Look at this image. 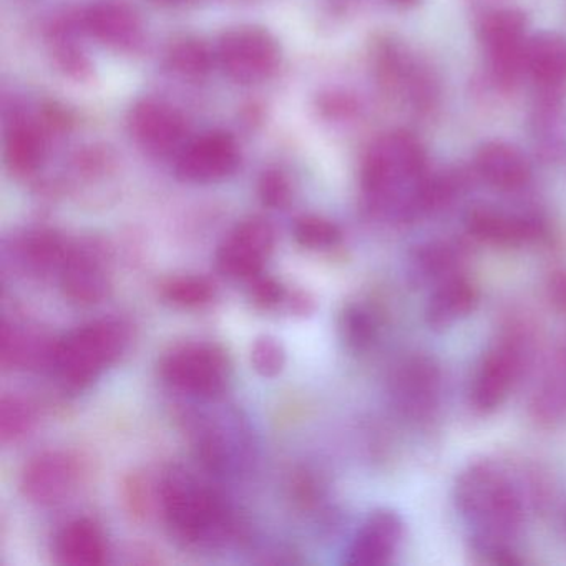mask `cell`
<instances>
[{"instance_id": "obj_1", "label": "cell", "mask_w": 566, "mask_h": 566, "mask_svg": "<svg viewBox=\"0 0 566 566\" xmlns=\"http://www.w3.org/2000/svg\"><path fill=\"white\" fill-rule=\"evenodd\" d=\"M453 503L480 563L522 565L515 545L525 526V500L502 467L490 460L467 465L457 476Z\"/></svg>"}, {"instance_id": "obj_2", "label": "cell", "mask_w": 566, "mask_h": 566, "mask_svg": "<svg viewBox=\"0 0 566 566\" xmlns=\"http://www.w3.org/2000/svg\"><path fill=\"white\" fill-rule=\"evenodd\" d=\"M160 503L174 535L187 545L213 548L233 538V510L217 489L174 467L160 483Z\"/></svg>"}, {"instance_id": "obj_3", "label": "cell", "mask_w": 566, "mask_h": 566, "mask_svg": "<svg viewBox=\"0 0 566 566\" xmlns=\"http://www.w3.org/2000/svg\"><path fill=\"white\" fill-rule=\"evenodd\" d=\"M426 177V151L416 137L407 132L382 135L370 145L360 168L367 210L397 220L413 188Z\"/></svg>"}, {"instance_id": "obj_4", "label": "cell", "mask_w": 566, "mask_h": 566, "mask_svg": "<svg viewBox=\"0 0 566 566\" xmlns=\"http://www.w3.org/2000/svg\"><path fill=\"white\" fill-rule=\"evenodd\" d=\"M127 344L128 329L120 321H95L54 344L51 366L65 386L82 389L111 367Z\"/></svg>"}, {"instance_id": "obj_5", "label": "cell", "mask_w": 566, "mask_h": 566, "mask_svg": "<svg viewBox=\"0 0 566 566\" xmlns=\"http://www.w3.org/2000/svg\"><path fill=\"white\" fill-rule=\"evenodd\" d=\"M526 343L510 333L500 337L476 364L470 382V403L479 413H492L505 403L525 370Z\"/></svg>"}, {"instance_id": "obj_6", "label": "cell", "mask_w": 566, "mask_h": 566, "mask_svg": "<svg viewBox=\"0 0 566 566\" xmlns=\"http://www.w3.org/2000/svg\"><path fill=\"white\" fill-rule=\"evenodd\" d=\"M160 373L178 392L210 400L227 389L230 363L213 344H185L161 360Z\"/></svg>"}, {"instance_id": "obj_7", "label": "cell", "mask_w": 566, "mask_h": 566, "mask_svg": "<svg viewBox=\"0 0 566 566\" xmlns=\"http://www.w3.org/2000/svg\"><path fill=\"white\" fill-rule=\"evenodd\" d=\"M443 379L439 364L423 354L403 357L390 373L387 392L394 410L409 422H427L442 400Z\"/></svg>"}, {"instance_id": "obj_8", "label": "cell", "mask_w": 566, "mask_h": 566, "mask_svg": "<svg viewBox=\"0 0 566 566\" xmlns=\"http://www.w3.org/2000/svg\"><path fill=\"white\" fill-rule=\"evenodd\" d=\"M217 61L231 81L261 84L280 69L281 49L276 39L263 29L238 28L221 35Z\"/></svg>"}, {"instance_id": "obj_9", "label": "cell", "mask_w": 566, "mask_h": 566, "mask_svg": "<svg viewBox=\"0 0 566 566\" xmlns=\"http://www.w3.org/2000/svg\"><path fill=\"white\" fill-rule=\"evenodd\" d=\"M240 164V145L233 135L223 130L207 132L178 151L175 175L187 184H217L231 177Z\"/></svg>"}, {"instance_id": "obj_10", "label": "cell", "mask_w": 566, "mask_h": 566, "mask_svg": "<svg viewBox=\"0 0 566 566\" xmlns=\"http://www.w3.org/2000/svg\"><path fill=\"white\" fill-rule=\"evenodd\" d=\"M525 15L512 9L492 12L480 25L493 77L502 85H512L525 71Z\"/></svg>"}, {"instance_id": "obj_11", "label": "cell", "mask_w": 566, "mask_h": 566, "mask_svg": "<svg viewBox=\"0 0 566 566\" xmlns=\"http://www.w3.org/2000/svg\"><path fill=\"white\" fill-rule=\"evenodd\" d=\"M273 248V227L263 218H248L237 224L218 248V270L224 276L253 280L263 273Z\"/></svg>"}, {"instance_id": "obj_12", "label": "cell", "mask_w": 566, "mask_h": 566, "mask_svg": "<svg viewBox=\"0 0 566 566\" xmlns=\"http://www.w3.org/2000/svg\"><path fill=\"white\" fill-rule=\"evenodd\" d=\"M128 132L134 140L148 154L165 157L180 151L187 137V122L184 115L155 98L137 102L128 112Z\"/></svg>"}, {"instance_id": "obj_13", "label": "cell", "mask_w": 566, "mask_h": 566, "mask_svg": "<svg viewBox=\"0 0 566 566\" xmlns=\"http://www.w3.org/2000/svg\"><path fill=\"white\" fill-rule=\"evenodd\" d=\"M197 450L203 465L217 475H233L251 462L250 433L240 420L213 417L197 433Z\"/></svg>"}, {"instance_id": "obj_14", "label": "cell", "mask_w": 566, "mask_h": 566, "mask_svg": "<svg viewBox=\"0 0 566 566\" xmlns=\"http://www.w3.org/2000/svg\"><path fill=\"white\" fill-rule=\"evenodd\" d=\"M467 233L490 247L516 248L536 243L546 234L545 221L535 214L510 213L496 208H473L465 218Z\"/></svg>"}, {"instance_id": "obj_15", "label": "cell", "mask_w": 566, "mask_h": 566, "mask_svg": "<svg viewBox=\"0 0 566 566\" xmlns=\"http://www.w3.org/2000/svg\"><path fill=\"white\" fill-rule=\"evenodd\" d=\"M403 520L389 509L374 510L354 535L344 562L354 566H382L392 562L403 539Z\"/></svg>"}, {"instance_id": "obj_16", "label": "cell", "mask_w": 566, "mask_h": 566, "mask_svg": "<svg viewBox=\"0 0 566 566\" xmlns=\"http://www.w3.org/2000/svg\"><path fill=\"white\" fill-rule=\"evenodd\" d=\"M62 291L75 304L91 306L107 296L111 287L107 258L92 243L72 244L61 271Z\"/></svg>"}, {"instance_id": "obj_17", "label": "cell", "mask_w": 566, "mask_h": 566, "mask_svg": "<svg viewBox=\"0 0 566 566\" xmlns=\"http://www.w3.org/2000/svg\"><path fill=\"white\" fill-rule=\"evenodd\" d=\"M81 476L74 457L64 452H45L34 457L22 472V492L39 505H54L67 499Z\"/></svg>"}, {"instance_id": "obj_18", "label": "cell", "mask_w": 566, "mask_h": 566, "mask_svg": "<svg viewBox=\"0 0 566 566\" xmlns=\"http://www.w3.org/2000/svg\"><path fill=\"white\" fill-rule=\"evenodd\" d=\"M81 18L84 32L115 51H132L144 35L140 14L125 0H98Z\"/></svg>"}, {"instance_id": "obj_19", "label": "cell", "mask_w": 566, "mask_h": 566, "mask_svg": "<svg viewBox=\"0 0 566 566\" xmlns=\"http://www.w3.org/2000/svg\"><path fill=\"white\" fill-rule=\"evenodd\" d=\"M465 260L467 250L460 241H426L413 248L407 256V277L413 286L433 287L463 273Z\"/></svg>"}, {"instance_id": "obj_20", "label": "cell", "mask_w": 566, "mask_h": 566, "mask_svg": "<svg viewBox=\"0 0 566 566\" xmlns=\"http://www.w3.org/2000/svg\"><path fill=\"white\" fill-rule=\"evenodd\" d=\"M480 303V291L465 274L460 273L442 281L430 291L423 317L433 331L449 329L475 313Z\"/></svg>"}, {"instance_id": "obj_21", "label": "cell", "mask_w": 566, "mask_h": 566, "mask_svg": "<svg viewBox=\"0 0 566 566\" xmlns=\"http://www.w3.org/2000/svg\"><path fill=\"white\" fill-rule=\"evenodd\" d=\"M475 171L489 187L518 191L528 185L532 168L522 154L503 142H489L475 155Z\"/></svg>"}, {"instance_id": "obj_22", "label": "cell", "mask_w": 566, "mask_h": 566, "mask_svg": "<svg viewBox=\"0 0 566 566\" xmlns=\"http://www.w3.org/2000/svg\"><path fill=\"white\" fill-rule=\"evenodd\" d=\"M59 562L69 566L104 565L108 548L104 532L92 520L69 523L55 539Z\"/></svg>"}, {"instance_id": "obj_23", "label": "cell", "mask_w": 566, "mask_h": 566, "mask_svg": "<svg viewBox=\"0 0 566 566\" xmlns=\"http://www.w3.org/2000/svg\"><path fill=\"white\" fill-rule=\"evenodd\" d=\"M48 154V135L39 125L18 120L6 137L4 158L11 174L31 177L42 167Z\"/></svg>"}, {"instance_id": "obj_24", "label": "cell", "mask_w": 566, "mask_h": 566, "mask_svg": "<svg viewBox=\"0 0 566 566\" xmlns=\"http://www.w3.org/2000/svg\"><path fill=\"white\" fill-rule=\"evenodd\" d=\"M525 71L546 88L566 85V41L556 34H539L526 42Z\"/></svg>"}, {"instance_id": "obj_25", "label": "cell", "mask_w": 566, "mask_h": 566, "mask_svg": "<svg viewBox=\"0 0 566 566\" xmlns=\"http://www.w3.org/2000/svg\"><path fill=\"white\" fill-rule=\"evenodd\" d=\"M71 248L72 244L54 231H32L19 244V258L31 273H61Z\"/></svg>"}, {"instance_id": "obj_26", "label": "cell", "mask_w": 566, "mask_h": 566, "mask_svg": "<svg viewBox=\"0 0 566 566\" xmlns=\"http://www.w3.org/2000/svg\"><path fill=\"white\" fill-rule=\"evenodd\" d=\"M54 346L42 343L41 337L25 333L14 324H2L0 337V357L2 366L14 369H28L39 364H51Z\"/></svg>"}, {"instance_id": "obj_27", "label": "cell", "mask_w": 566, "mask_h": 566, "mask_svg": "<svg viewBox=\"0 0 566 566\" xmlns=\"http://www.w3.org/2000/svg\"><path fill=\"white\" fill-rule=\"evenodd\" d=\"M168 67L188 81H201L214 65V54L200 39L184 38L168 49Z\"/></svg>"}, {"instance_id": "obj_28", "label": "cell", "mask_w": 566, "mask_h": 566, "mask_svg": "<svg viewBox=\"0 0 566 566\" xmlns=\"http://www.w3.org/2000/svg\"><path fill=\"white\" fill-rule=\"evenodd\" d=\"M379 323L376 314L363 304H350L340 316V336L354 353H364L376 343Z\"/></svg>"}, {"instance_id": "obj_29", "label": "cell", "mask_w": 566, "mask_h": 566, "mask_svg": "<svg viewBox=\"0 0 566 566\" xmlns=\"http://www.w3.org/2000/svg\"><path fill=\"white\" fill-rule=\"evenodd\" d=\"M161 296L174 306L195 310V307L205 306L213 301L214 286L205 277H174L161 286Z\"/></svg>"}, {"instance_id": "obj_30", "label": "cell", "mask_w": 566, "mask_h": 566, "mask_svg": "<svg viewBox=\"0 0 566 566\" xmlns=\"http://www.w3.org/2000/svg\"><path fill=\"white\" fill-rule=\"evenodd\" d=\"M293 233L301 247L314 251L331 250L343 240V231L336 223L316 214L297 218Z\"/></svg>"}, {"instance_id": "obj_31", "label": "cell", "mask_w": 566, "mask_h": 566, "mask_svg": "<svg viewBox=\"0 0 566 566\" xmlns=\"http://www.w3.org/2000/svg\"><path fill=\"white\" fill-rule=\"evenodd\" d=\"M34 409L21 397L8 396L0 406V437L2 442H15L34 427Z\"/></svg>"}, {"instance_id": "obj_32", "label": "cell", "mask_w": 566, "mask_h": 566, "mask_svg": "<svg viewBox=\"0 0 566 566\" xmlns=\"http://www.w3.org/2000/svg\"><path fill=\"white\" fill-rule=\"evenodd\" d=\"M251 363L263 377H274L286 366V350L280 340L271 336H261L254 340L251 349Z\"/></svg>"}, {"instance_id": "obj_33", "label": "cell", "mask_w": 566, "mask_h": 566, "mask_svg": "<svg viewBox=\"0 0 566 566\" xmlns=\"http://www.w3.org/2000/svg\"><path fill=\"white\" fill-rule=\"evenodd\" d=\"M258 193L261 201L273 210L287 207L291 201V185L286 175L280 170H268L261 175Z\"/></svg>"}, {"instance_id": "obj_34", "label": "cell", "mask_w": 566, "mask_h": 566, "mask_svg": "<svg viewBox=\"0 0 566 566\" xmlns=\"http://www.w3.org/2000/svg\"><path fill=\"white\" fill-rule=\"evenodd\" d=\"M248 286H250L251 300L263 310L280 306L281 303L287 300L283 284L274 277L264 276L263 273L248 281Z\"/></svg>"}, {"instance_id": "obj_35", "label": "cell", "mask_w": 566, "mask_h": 566, "mask_svg": "<svg viewBox=\"0 0 566 566\" xmlns=\"http://www.w3.org/2000/svg\"><path fill=\"white\" fill-rule=\"evenodd\" d=\"M546 296L559 313L566 314V270L553 271L546 281Z\"/></svg>"}, {"instance_id": "obj_36", "label": "cell", "mask_w": 566, "mask_h": 566, "mask_svg": "<svg viewBox=\"0 0 566 566\" xmlns=\"http://www.w3.org/2000/svg\"><path fill=\"white\" fill-rule=\"evenodd\" d=\"M290 307L296 314H307L314 310V301L306 293H296L290 300Z\"/></svg>"}, {"instance_id": "obj_37", "label": "cell", "mask_w": 566, "mask_h": 566, "mask_svg": "<svg viewBox=\"0 0 566 566\" xmlns=\"http://www.w3.org/2000/svg\"><path fill=\"white\" fill-rule=\"evenodd\" d=\"M150 2L161 6V8H184V6L191 4L193 0H150Z\"/></svg>"}, {"instance_id": "obj_38", "label": "cell", "mask_w": 566, "mask_h": 566, "mask_svg": "<svg viewBox=\"0 0 566 566\" xmlns=\"http://www.w3.org/2000/svg\"><path fill=\"white\" fill-rule=\"evenodd\" d=\"M390 2H394V4L397 6H403V8H407V6H413L419 2V0H390Z\"/></svg>"}]
</instances>
